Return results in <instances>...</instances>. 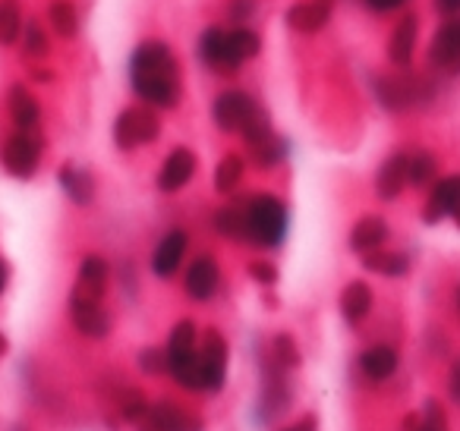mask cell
Listing matches in <instances>:
<instances>
[{
    "instance_id": "60d3db41",
    "label": "cell",
    "mask_w": 460,
    "mask_h": 431,
    "mask_svg": "<svg viewBox=\"0 0 460 431\" xmlns=\"http://www.w3.org/2000/svg\"><path fill=\"white\" fill-rule=\"evenodd\" d=\"M447 391H451L454 403H460V359H454L451 372H447Z\"/></svg>"
},
{
    "instance_id": "4dcf8cb0",
    "label": "cell",
    "mask_w": 460,
    "mask_h": 431,
    "mask_svg": "<svg viewBox=\"0 0 460 431\" xmlns=\"http://www.w3.org/2000/svg\"><path fill=\"white\" fill-rule=\"evenodd\" d=\"M196 343H199V330L190 318L177 321L167 334V356H183V353H196Z\"/></svg>"
},
{
    "instance_id": "74e56055",
    "label": "cell",
    "mask_w": 460,
    "mask_h": 431,
    "mask_svg": "<svg viewBox=\"0 0 460 431\" xmlns=\"http://www.w3.org/2000/svg\"><path fill=\"white\" fill-rule=\"evenodd\" d=\"M250 277L262 286H275L278 284V268L269 265V261H252L250 265Z\"/></svg>"
},
{
    "instance_id": "ffe728a7",
    "label": "cell",
    "mask_w": 460,
    "mask_h": 431,
    "mask_svg": "<svg viewBox=\"0 0 460 431\" xmlns=\"http://www.w3.org/2000/svg\"><path fill=\"white\" fill-rule=\"evenodd\" d=\"M230 32L224 29H205L202 39H199V57H202L205 66L217 73H234V64H230V41H227Z\"/></svg>"
},
{
    "instance_id": "52a82bcc",
    "label": "cell",
    "mask_w": 460,
    "mask_h": 431,
    "mask_svg": "<svg viewBox=\"0 0 460 431\" xmlns=\"http://www.w3.org/2000/svg\"><path fill=\"white\" fill-rule=\"evenodd\" d=\"M227 340L217 330H205L202 347H199V378H202V391L217 393L227 378Z\"/></svg>"
},
{
    "instance_id": "1f68e13d",
    "label": "cell",
    "mask_w": 460,
    "mask_h": 431,
    "mask_svg": "<svg viewBox=\"0 0 460 431\" xmlns=\"http://www.w3.org/2000/svg\"><path fill=\"white\" fill-rule=\"evenodd\" d=\"M22 35V10L16 0H0V45H16Z\"/></svg>"
},
{
    "instance_id": "d6986e66",
    "label": "cell",
    "mask_w": 460,
    "mask_h": 431,
    "mask_svg": "<svg viewBox=\"0 0 460 431\" xmlns=\"http://www.w3.org/2000/svg\"><path fill=\"white\" fill-rule=\"evenodd\" d=\"M186 242L190 240H186L183 230H171V233L158 242V249H155V255H152V271L158 274V277H173V274L180 271V261H183V255H186Z\"/></svg>"
},
{
    "instance_id": "5b68a950",
    "label": "cell",
    "mask_w": 460,
    "mask_h": 431,
    "mask_svg": "<svg viewBox=\"0 0 460 431\" xmlns=\"http://www.w3.org/2000/svg\"><path fill=\"white\" fill-rule=\"evenodd\" d=\"M161 136V120L146 108H127L117 114L114 120V142L117 148L129 152V148L148 145Z\"/></svg>"
},
{
    "instance_id": "603a6c76",
    "label": "cell",
    "mask_w": 460,
    "mask_h": 431,
    "mask_svg": "<svg viewBox=\"0 0 460 431\" xmlns=\"http://www.w3.org/2000/svg\"><path fill=\"white\" fill-rule=\"evenodd\" d=\"M363 268L382 277H407L413 261L407 252H394V249H376V252L363 255Z\"/></svg>"
},
{
    "instance_id": "6da1fadb",
    "label": "cell",
    "mask_w": 460,
    "mask_h": 431,
    "mask_svg": "<svg viewBox=\"0 0 460 431\" xmlns=\"http://www.w3.org/2000/svg\"><path fill=\"white\" fill-rule=\"evenodd\" d=\"M133 92L152 108H177L180 101V66L164 41H142L129 60Z\"/></svg>"
},
{
    "instance_id": "7bdbcfd3",
    "label": "cell",
    "mask_w": 460,
    "mask_h": 431,
    "mask_svg": "<svg viewBox=\"0 0 460 431\" xmlns=\"http://www.w3.org/2000/svg\"><path fill=\"white\" fill-rule=\"evenodd\" d=\"M7 280H10V265L0 259V296H4V290H7Z\"/></svg>"
},
{
    "instance_id": "ac0fdd59",
    "label": "cell",
    "mask_w": 460,
    "mask_h": 431,
    "mask_svg": "<svg viewBox=\"0 0 460 431\" xmlns=\"http://www.w3.org/2000/svg\"><path fill=\"white\" fill-rule=\"evenodd\" d=\"M397 365H401V356H397V349L388 347V343H376V347L363 349V356H359V372L369 381L394 378Z\"/></svg>"
},
{
    "instance_id": "4fadbf2b",
    "label": "cell",
    "mask_w": 460,
    "mask_h": 431,
    "mask_svg": "<svg viewBox=\"0 0 460 431\" xmlns=\"http://www.w3.org/2000/svg\"><path fill=\"white\" fill-rule=\"evenodd\" d=\"M196 173V154L190 148H173L171 154L164 158L158 173V189L161 192H180Z\"/></svg>"
},
{
    "instance_id": "e0dca14e",
    "label": "cell",
    "mask_w": 460,
    "mask_h": 431,
    "mask_svg": "<svg viewBox=\"0 0 460 431\" xmlns=\"http://www.w3.org/2000/svg\"><path fill=\"white\" fill-rule=\"evenodd\" d=\"M328 16H332L328 0H303V4H294V7L288 10V26L294 29V32L315 35L328 26Z\"/></svg>"
},
{
    "instance_id": "f1b7e54d",
    "label": "cell",
    "mask_w": 460,
    "mask_h": 431,
    "mask_svg": "<svg viewBox=\"0 0 460 431\" xmlns=\"http://www.w3.org/2000/svg\"><path fill=\"white\" fill-rule=\"evenodd\" d=\"M227 41H230V64H234V70H237L240 64H246V60L256 57L259 48H262L259 35L250 32V29H234V32L227 35Z\"/></svg>"
},
{
    "instance_id": "d590c367",
    "label": "cell",
    "mask_w": 460,
    "mask_h": 431,
    "mask_svg": "<svg viewBox=\"0 0 460 431\" xmlns=\"http://www.w3.org/2000/svg\"><path fill=\"white\" fill-rule=\"evenodd\" d=\"M22 45H26V54H32V57H45V54L51 51L45 29H41L39 22H29V26L22 29Z\"/></svg>"
},
{
    "instance_id": "2e32d148",
    "label": "cell",
    "mask_w": 460,
    "mask_h": 431,
    "mask_svg": "<svg viewBox=\"0 0 460 431\" xmlns=\"http://www.w3.org/2000/svg\"><path fill=\"white\" fill-rule=\"evenodd\" d=\"M217 280H221V274H217V261L211 259V255H199V259L190 265V271H186V280H183L186 296L196 299V303H205V299L215 296Z\"/></svg>"
},
{
    "instance_id": "7402d4cb",
    "label": "cell",
    "mask_w": 460,
    "mask_h": 431,
    "mask_svg": "<svg viewBox=\"0 0 460 431\" xmlns=\"http://www.w3.org/2000/svg\"><path fill=\"white\" fill-rule=\"evenodd\" d=\"M108 261L104 259H98V255H89V259L79 265V280H76V290L73 293H79V296H85V299H98L102 303V296H104V290H108Z\"/></svg>"
},
{
    "instance_id": "83f0119b",
    "label": "cell",
    "mask_w": 460,
    "mask_h": 431,
    "mask_svg": "<svg viewBox=\"0 0 460 431\" xmlns=\"http://www.w3.org/2000/svg\"><path fill=\"white\" fill-rule=\"evenodd\" d=\"M215 230L224 240H246V208L227 205L215 211Z\"/></svg>"
},
{
    "instance_id": "277c9868",
    "label": "cell",
    "mask_w": 460,
    "mask_h": 431,
    "mask_svg": "<svg viewBox=\"0 0 460 431\" xmlns=\"http://www.w3.org/2000/svg\"><path fill=\"white\" fill-rule=\"evenodd\" d=\"M429 95H432V85L420 76H410L407 70H401L397 76H382L376 83V98L382 101V108L394 114L420 108L422 101H429Z\"/></svg>"
},
{
    "instance_id": "ab89813d",
    "label": "cell",
    "mask_w": 460,
    "mask_h": 431,
    "mask_svg": "<svg viewBox=\"0 0 460 431\" xmlns=\"http://www.w3.org/2000/svg\"><path fill=\"white\" fill-rule=\"evenodd\" d=\"M432 10L441 20H451V16H460V0H432Z\"/></svg>"
},
{
    "instance_id": "f35d334b",
    "label": "cell",
    "mask_w": 460,
    "mask_h": 431,
    "mask_svg": "<svg viewBox=\"0 0 460 431\" xmlns=\"http://www.w3.org/2000/svg\"><path fill=\"white\" fill-rule=\"evenodd\" d=\"M363 4H366V10H372V13L388 16V13H397V10H403L410 0H363Z\"/></svg>"
},
{
    "instance_id": "8fae6325",
    "label": "cell",
    "mask_w": 460,
    "mask_h": 431,
    "mask_svg": "<svg viewBox=\"0 0 460 431\" xmlns=\"http://www.w3.org/2000/svg\"><path fill=\"white\" fill-rule=\"evenodd\" d=\"M252 110H256V101H252L246 92H221V95L215 98L211 114H215L217 129H224V133H240L243 123L252 117Z\"/></svg>"
},
{
    "instance_id": "3957f363",
    "label": "cell",
    "mask_w": 460,
    "mask_h": 431,
    "mask_svg": "<svg viewBox=\"0 0 460 431\" xmlns=\"http://www.w3.org/2000/svg\"><path fill=\"white\" fill-rule=\"evenodd\" d=\"M426 64L435 76L460 79V16L441 20L426 48Z\"/></svg>"
},
{
    "instance_id": "ba28073f",
    "label": "cell",
    "mask_w": 460,
    "mask_h": 431,
    "mask_svg": "<svg viewBox=\"0 0 460 431\" xmlns=\"http://www.w3.org/2000/svg\"><path fill=\"white\" fill-rule=\"evenodd\" d=\"M460 211V173H447V177H438L432 186H429V198L422 205V221L429 227L447 221Z\"/></svg>"
},
{
    "instance_id": "7a4b0ae2",
    "label": "cell",
    "mask_w": 460,
    "mask_h": 431,
    "mask_svg": "<svg viewBox=\"0 0 460 431\" xmlns=\"http://www.w3.org/2000/svg\"><path fill=\"white\" fill-rule=\"evenodd\" d=\"M243 208H246V242H252L259 249L281 246L290 227L288 205L275 196H256Z\"/></svg>"
},
{
    "instance_id": "bcb514c9",
    "label": "cell",
    "mask_w": 460,
    "mask_h": 431,
    "mask_svg": "<svg viewBox=\"0 0 460 431\" xmlns=\"http://www.w3.org/2000/svg\"><path fill=\"white\" fill-rule=\"evenodd\" d=\"M454 224H457V230H460V211H457V215H454Z\"/></svg>"
},
{
    "instance_id": "5bb4252c",
    "label": "cell",
    "mask_w": 460,
    "mask_h": 431,
    "mask_svg": "<svg viewBox=\"0 0 460 431\" xmlns=\"http://www.w3.org/2000/svg\"><path fill=\"white\" fill-rule=\"evenodd\" d=\"M407 152H394L391 158L382 161L376 173V196L382 202H394L403 189H407Z\"/></svg>"
},
{
    "instance_id": "d6a6232c",
    "label": "cell",
    "mask_w": 460,
    "mask_h": 431,
    "mask_svg": "<svg viewBox=\"0 0 460 431\" xmlns=\"http://www.w3.org/2000/svg\"><path fill=\"white\" fill-rule=\"evenodd\" d=\"M271 359L278 362L281 368H296L303 362L300 349H296L294 337L290 334H278L275 340H271Z\"/></svg>"
},
{
    "instance_id": "30bf717a",
    "label": "cell",
    "mask_w": 460,
    "mask_h": 431,
    "mask_svg": "<svg viewBox=\"0 0 460 431\" xmlns=\"http://www.w3.org/2000/svg\"><path fill=\"white\" fill-rule=\"evenodd\" d=\"M70 318L79 334L92 337V340H104L111 334V315L102 309L98 299H85L79 293H70Z\"/></svg>"
},
{
    "instance_id": "cb8c5ba5",
    "label": "cell",
    "mask_w": 460,
    "mask_h": 431,
    "mask_svg": "<svg viewBox=\"0 0 460 431\" xmlns=\"http://www.w3.org/2000/svg\"><path fill=\"white\" fill-rule=\"evenodd\" d=\"M438 180V158L426 148L407 154V183L413 189H429Z\"/></svg>"
},
{
    "instance_id": "836d02e7",
    "label": "cell",
    "mask_w": 460,
    "mask_h": 431,
    "mask_svg": "<svg viewBox=\"0 0 460 431\" xmlns=\"http://www.w3.org/2000/svg\"><path fill=\"white\" fill-rule=\"evenodd\" d=\"M413 431H447V418H445V409H441L438 400H426L422 416Z\"/></svg>"
},
{
    "instance_id": "f546056e",
    "label": "cell",
    "mask_w": 460,
    "mask_h": 431,
    "mask_svg": "<svg viewBox=\"0 0 460 431\" xmlns=\"http://www.w3.org/2000/svg\"><path fill=\"white\" fill-rule=\"evenodd\" d=\"M48 22H51V29L60 39H73L79 32V13L66 0H54L51 10H48Z\"/></svg>"
},
{
    "instance_id": "8d00e7d4",
    "label": "cell",
    "mask_w": 460,
    "mask_h": 431,
    "mask_svg": "<svg viewBox=\"0 0 460 431\" xmlns=\"http://www.w3.org/2000/svg\"><path fill=\"white\" fill-rule=\"evenodd\" d=\"M139 368L146 374H164L167 372V349H142L139 353Z\"/></svg>"
},
{
    "instance_id": "9a60e30c",
    "label": "cell",
    "mask_w": 460,
    "mask_h": 431,
    "mask_svg": "<svg viewBox=\"0 0 460 431\" xmlns=\"http://www.w3.org/2000/svg\"><path fill=\"white\" fill-rule=\"evenodd\" d=\"M388 240H391V227H388V221L378 215L359 217L350 230V249L357 255H369V252H376V249H385Z\"/></svg>"
},
{
    "instance_id": "44dd1931",
    "label": "cell",
    "mask_w": 460,
    "mask_h": 431,
    "mask_svg": "<svg viewBox=\"0 0 460 431\" xmlns=\"http://www.w3.org/2000/svg\"><path fill=\"white\" fill-rule=\"evenodd\" d=\"M372 286L366 280H350V284L341 290V315L347 324H363L372 312Z\"/></svg>"
},
{
    "instance_id": "b9f144b4",
    "label": "cell",
    "mask_w": 460,
    "mask_h": 431,
    "mask_svg": "<svg viewBox=\"0 0 460 431\" xmlns=\"http://www.w3.org/2000/svg\"><path fill=\"white\" fill-rule=\"evenodd\" d=\"M284 431H319V422H315V416L309 412V416H303L300 422H294L290 428H284Z\"/></svg>"
},
{
    "instance_id": "4316f807",
    "label": "cell",
    "mask_w": 460,
    "mask_h": 431,
    "mask_svg": "<svg viewBox=\"0 0 460 431\" xmlns=\"http://www.w3.org/2000/svg\"><path fill=\"white\" fill-rule=\"evenodd\" d=\"M243 171H246V164L240 154H224L215 167V189L221 192V196L234 192L240 186V180H243Z\"/></svg>"
},
{
    "instance_id": "484cf974",
    "label": "cell",
    "mask_w": 460,
    "mask_h": 431,
    "mask_svg": "<svg viewBox=\"0 0 460 431\" xmlns=\"http://www.w3.org/2000/svg\"><path fill=\"white\" fill-rule=\"evenodd\" d=\"M7 108H10V117L20 129H32L41 117V108L39 101L32 98V92L22 89V85H13L10 89V98H7Z\"/></svg>"
},
{
    "instance_id": "9c48e42d",
    "label": "cell",
    "mask_w": 460,
    "mask_h": 431,
    "mask_svg": "<svg viewBox=\"0 0 460 431\" xmlns=\"http://www.w3.org/2000/svg\"><path fill=\"white\" fill-rule=\"evenodd\" d=\"M416 48H420V16L403 13L401 20L394 22V29H391L385 54H388L394 70H410L416 57Z\"/></svg>"
},
{
    "instance_id": "7c38bea8",
    "label": "cell",
    "mask_w": 460,
    "mask_h": 431,
    "mask_svg": "<svg viewBox=\"0 0 460 431\" xmlns=\"http://www.w3.org/2000/svg\"><path fill=\"white\" fill-rule=\"evenodd\" d=\"M142 431H202V422L196 416H190L186 409H180L171 400L152 403L142 418Z\"/></svg>"
},
{
    "instance_id": "d4e9b609",
    "label": "cell",
    "mask_w": 460,
    "mask_h": 431,
    "mask_svg": "<svg viewBox=\"0 0 460 431\" xmlns=\"http://www.w3.org/2000/svg\"><path fill=\"white\" fill-rule=\"evenodd\" d=\"M60 186H64L66 198L76 205H89L92 196H95V180H92V173L76 164H66L64 171H60Z\"/></svg>"
},
{
    "instance_id": "f6af8a7d",
    "label": "cell",
    "mask_w": 460,
    "mask_h": 431,
    "mask_svg": "<svg viewBox=\"0 0 460 431\" xmlns=\"http://www.w3.org/2000/svg\"><path fill=\"white\" fill-rule=\"evenodd\" d=\"M4 353H7V337L0 334V356H4Z\"/></svg>"
},
{
    "instance_id": "e575fe53",
    "label": "cell",
    "mask_w": 460,
    "mask_h": 431,
    "mask_svg": "<svg viewBox=\"0 0 460 431\" xmlns=\"http://www.w3.org/2000/svg\"><path fill=\"white\" fill-rule=\"evenodd\" d=\"M252 161H256L259 167H275V164H281L284 161V154H288V145H284L281 139H269L265 145H259V148H252Z\"/></svg>"
},
{
    "instance_id": "8992f818",
    "label": "cell",
    "mask_w": 460,
    "mask_h": 431,
    "mask_svg": "<svg viewBox=\"0 0 460 431\" xmlns=\"http://www.w3.org/2000/svg\"><path fill=\"white\" fill-rule=\"evenodd\" d=\"M0 161H4V167H7L10 177H16V180L35 177L39 161H41V142L35 139L29 129H20V133L10 136V139L4 142V148H0Z\"/></svg>"
},
{
    "instance_id": "ee69618b",
    "label": "cell",
    "mask_w": 460,
    "mask_h": 431,
    "mask_svg": "<svg viewBox=\"0 0 460 431\" xmlns=\"http://www.w3.org/2000/svg\"><path fill=\"white\" fill-rule=\"evenodd\" d=\"M454 315H457V321H460V284L454 286Z\"/></svg>"
}]
</instances>
